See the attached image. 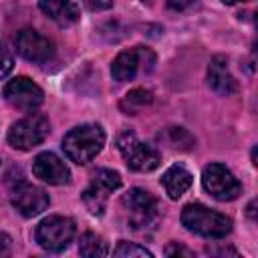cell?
Wrapping results in <instances>:
<instances>
[{"instance_id":"ac0fdd59","label":"cell","mask_w":258,"mask_h":258,"mask_svg":"<svg viewBox=\"0 0 258 258\" xmlns=\"http://www.w3.org/2000/svg\"><path fill=\"white\" fill-rule=\"evenodd\" d=\"M81 198H83L85 208H87L93 216H103V212H105V208H107L109 194H105V191L99 189L97 185L89 183V185L85 187V191L81 194Z\"/></svg>"},{"instance_id":"2e32d148","label":"cell","mask_w":258,"mask_h":258,"mask_svg":"<svg viewBox=\"0 0 258 258\" xmlns=\"http://www.w3.org/2000/svg\"><path fill=\"white\" fill-rule=\"evenodd\" d=\"M151 101H153L151 91H147V89H131V91L121 99L119 107H121V111L127 113V115H137L141 109H145L147 105H151Z\"/></svg>"},{"instance_id":"5b68a950","label":"cell","mask_w":258,"mask_h":258,"mask_svg":"<svg viewBox=\"0 0 258 258\" xmlns=\"http://www.w3.org/2000/svg\"><path fill=\"white\" fill-rule=\"evenodd\" d=\"M75 234H77V228L71 218L48 216L36 226L34 240L46 252H62L73 242Z\"/></svg>"},{"instance_id":"4fadbf2b","label":"cell","mask_w":258,"mask_h":258,"mask_svg":"<svg viewBox=\"0 0 258 258\" xmlns=\"http://www.w3.org/2000/svg\"><path fill=\"white\" fill-rule=\"evenodd\" d=\"M208 85L214 93L222 95V97H228L236 91V79L232 77L230 69H228V58L224 54H216L212 60H210V67H208Z\"/></svg>"},{"instance_id":"d6986e66","label":"cell","mask_w":258,"mask_h":258,"mask_svg":"<svg viewBox=\"0 0 258 258\" xmlns=\"http://www.w3.org/2000/svg\"><path fill=\"white\" fill-rule=\"evenodd\" d=\"M91 183H95L97 187L105 189V191L111 196L115 189H119V187H121V175H119L117 171H113V169L103 167V169H97V171L93 173Z\"/></svg>"},{"instance_id":"9c48e42d","label":"cell","mask_w":258,"mask_h":258,"mask_svg":"<svg viewBox=\"0 0 258 258\" xmlns=\"http://www.w3.org/2000/svg\"><path fill=\"white\" fill-rule=\"evenodd\" d=\"M4 99L10 107L22 113H34L42 105L44 93L28 77H16L4 87Z\"/></svg>"},{"instance_id":"83f0119b","label":"cell","mask_w":258,"mask_h":258,"mask_svg":"<svg viewBox=\"0 0 258 258\" xmlns=\"http://www.w3.org/2000/svg\"><path fill=\"white\" fill-rule=\"evenodd\" d=\"M224 4H238V2H248V0H222Z\"/></svg>"},{"instance_id":"d4e9b609","label":"cell","mask_w":258,"mask_h":258,"mask_svg":"<svg viewBox=\"0 0 258 258\" xmlns=\"http://www.w3.org/2000/svg\"><path fill=\"white\" fill-rule=\"evenodd\" d=\"M165 254H167V256H194V252H191L189 248H185V246H181V244H177V242H171V244L165 248Z\"/></svg>"},{"instance_id":"3957f363","label":"cell","mask_w":258,"mask_h":258,"mask_svg":"<svg viewBox=\"0 0 258 258\" xmlns=\"http://www.w3.org/2000/svg\"><path fill=\"white\" fill-rule=\"evenodd\" d=\"M121 206L127 214V226L135 232H145L149 226L157 222L159 206L157 200L147 189L131 187L129 191L123 194Z\"/></svg>"},{"instance_id":"f1b7e54d","label":"cell","mask_w":258,"mask_h":258,"mask_svg":"<svg viewBox=\"0 0 258 258\" xmlns=\"http://www.w3.org/2000/svg\"><path fill=\"white\" fill-rule=\"evenodd\" d=\"M0 163H2V159H0Z\"/></svg>"},{"instance_id":"7c38bea8","label":"cell","mask_w":258,"mask_h":258,"mask_svg":"<svg viewBox=\"0 0 258 258\" xmlns=\"http://www.w3.org/2000/svg\"><path fill=\"white\" fill-rule=\"evenodd\" d=\"M32 173L50 183V185H62L71 181V169L67 167V163L52 151H42L34 157L32 161Z\"/></svg>"},{"instance_id":"52a82bcc","label":"cell","mask_w":258,"mask_h":258,"mask_svg":"<svg viewBox=\"0 0 258 258\" xmlns=\"http://www.w3.org/2000/svg\"><path fill=\"white\" fill-rule=\"evenodd\" d=\"M204 189L218 202H232L242 194V183L238 177L222 163H210L202 171Z\"/></svg>"},{"instance_id":"9a60e30c","label":"cell","mask_w":258,"mask_h":258,"mask_svg":"<svg viewBox=\"0 0 258 258\" xmlns=\"http://www.w3.org/2000/svg\"><path fill=\"white\" fill-rule=\"evenodd\" d=\"M191 173L183 167V165H171L163 175H161V183L165 194L169 196V200H179L189 187H191Z\"/></svg>"},{"instance_id":"e0dca14e","label":"cell","mask_w":258,"mask_h":258,"mask_svg":"<svg viewBox=\"0 0 258 258\" xmlns=\"http://www.w3.org/2000/svg\"><path fill=\"white\" fill-rule=\"evenodd\" d=\"M79 254L87 256V258H101V256L109 254V246L95 232H85L79 240Z\"/></svg>"},{"instance_id":"ffe728a7","label":"cell","mask_w":258,"mask_h":258,"mask_svg":"<svg viewBox=\"0 0 258 258\" xmlns=\"http://www.w3.org/2000/svg\"><path fill=\"white\" fill-rule=\"evenodd\" d=\"M113 256H117V258H151L153 254L145 246H139V244L121 240L117 244V248L113 250Z\"/></svg>"},{"instance_id":"277c9868","label":"cell","mask_w":258,"mask_h":258,"mask_svg":"<svg viewBox=\"0 0 258 258\" xmlns=\"http://www.w3.org/2000/svg\"><path fill=\"white\" fill-rule=\"evenodd\" d=\"M50 131V123L44 115L40 113H28V117L12 123V127L8 129V143L10 147L18 149V151H30L32 147L40 145Z\"/></svg>"},{"instance_id":"30bf717a","label":"cell","mask_w":258,"mask_h":258,"mask_svg":"<svg viewBox=\"0 0 258 258\" xmlns=\"http://www.w3.org/2000/svg\"><path fill=\"white\" fill-rule=\"evenodd\" d=\"M10 204L20 212V216L34 218V216L42 214L48 208L50 198H48V194L42 187L30 183V181L20 179L10 189Z\"/></svg>"},{"instance_id":"603a6c76","label":"cell","mask_w":258,"mask_h":258,"mask_svg":"<svg viewBox=\"0 0 258 258\" xmlns=\"http://www.w3.org/2000/svg\"><path fill=\"white\" fill-rule=\"evenodd\" d=\"M141 2H149V0H141ZM165 8L169 10H175V12H181V10H187L196 4V0H163Z\"/></svg>"},{"instance_id":"44dd1931","label":"cell","mask_w":258,"mask_h":258,"mask_svg":"<svg viewBox=\"0 0 258 258\" xmlns=\"http://www.w3.org/2000/svg\"><path fill=\"white\" fill-rule=\"evenodd\" d=\"M167 135H169L171 147L191 149V145H194V137H191L183 127H169V129H167Z\"/></svg>"},{"instance_id":"5bb4252c","label":"cell","mask_w":258,"mask_h":258,"mask_svg":"<svg viewBox=\"0 0 258 258\" xmlns=\"http://www.w3.org/2000/svg\"><path fill=\"white\" fill-rule=\"evenodd\" d=\"M38 8L60 26H69L79 20V6L75 0H38Z\"/></svg>"},{"instance_id":"4316f807","label":"cell","mask_w":258,"mask_h":258,"mask_svg":"<svg viewBox=\"0 0 258 258\" xmlns=\"http://www.w3.org/2000/svg\"><path fill=\"white\" fill-rule=\"evenodd\" d=\"M254 204H256V202H250V206H248V216H250V220H256V216H254Z\"/></svg>"},{"instance_id":"7402d4cb","label":"cell","mask_w":258,"mask_h":258,"mask_svg":"<svg viewBox=\"0 0 258 258\" xmlns=\"http://www.w3.org/2000/svg\"><path fill=\"white\" fill-rule=\"evenodd\" d=\"M12 69H14V58H12L10 50L4 44H0V81L6 79L12 73Z\"/></svg>"},{"instance_id":"6da1fadb","label":"cell","mask_w":258,"mask_h":258,"mask_svg":"<svg viewBox=\"0 0 258 258\" xmlns=\"http://www.w3.org/2000/svg\"><path fill=\"white\" fill-rule=\"evenodd\" d=\"M103 145H105V131L99 123L77 125L62 137L64 155L79 165L93 161L101 153Z\"/></svg>"},{"instance_id":"8fae6325","label":"cell","mask_w":258,"mask_h":258,"mask_svg":"<svg viewBox=\"0 0 258 258\" xmlns=\"http://www.w3.org/2000/svg\"><path fill=\"white\" fill-rule=\"evenodd\" d=\"M14 46L18 50V54L30 62H46L48 58H52L54 54V46L52 40L44 34H40L34 28H22L16 32L14 36Z\"/></svg>"},{"instance_id":"8992f818","label":"cell","mask_w":258,"mask_h":258,"mask_svg":"<svg viewBox=\"0 0 258 258\" xmlns=\"http://www.w3.org/2000/svg\"><path fill=\"white\" fill-rule=\"evenodd\" d=\"M117 149H119V153L123 155L127 167L133 169V171H151V169H155V167L159 165V161H161L159 151H157L155 147H151V145L139 141L137 135L131 133V131H125V133L119 135V139H117Z\"/></svg>"},{"instance_id":"ba28073f","label":"cell","mask_w":258,"mask_h":258,"mask_svg":"<svg viewBox=\"0 0 258 258\" xmlns=\"http://www.w3.org/2000/svg\"><path fill=\"white\" fill-rule=\"evenodd\" d=\"M155 64V52L147 46H133L115 56L111 64V75L115 81L125 83L135 79L139 73H149Z\"/></svg>"},{"instance_id":"cb8c5ba5","label":"cell","mask_w":258,"mask_h":258,"mask_svg":"<svg viewBox=\"0 0 258 258\" xmlns=\"http://www.w3.org/2000/svg\"><path fill=\"white\" fill-rule=\"evenodd\" d=\"M85 4V8H89L91 12H99V10H109L115 0H81Z\"/></svg>"},{"instance_id":"484cf974","label":"cell","mask_w":258,"mask_h":258,"mask_svg":"<svg viewBox=\"0 0 258 258\" xmlns=\"http://www.w3.org/2000/svg\"><path fill=\"white\" fill-rule=\"evenodd\" d=\"M12 250V238L4 232H0V256H8Z\"/></svg>"},{"instance_id":"7a4b0ae2","label":"cell","mask_w":258,"mask_h":258,"mask_svg":"<svg viewBox=\"0 0 258 258\" xmlns=\"http://www.w3.org/2000/svg\"><path fill=\"white\" fill-rule=\"evenodd\" d=\"M181 224L204 238H224L232 232V220L204 204H187L181 210Z\"/></svg>"}]
</instances>
